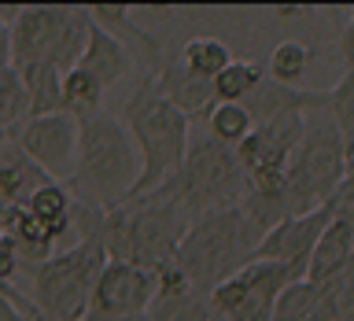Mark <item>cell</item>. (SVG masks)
Returning a JSON list of instances; mask_svg holds the SVG:
<instances>
[{"mask_svg":"<svg viewBox=\"0 0 354 321\" xmlns=\"http://www.w3.org/2000/svg\"><path fill=\"white\" fill-rule=\"evenodd\" d=\"M332 203L321 207V210H310V214H292L284 218L277 229H270L259 244V255L254 259H266V262H281L295 273V281L306 277V266H310V255H314V244L321 240V232L328 229L332 221Z\"/></svg>","mask_w":354,"mask_h":321,"instance_id":"7c38bea8","label":"cell"},{"mask_svg":"<svg viewBox=\"0 0 354 321\" xmlns=\"http://www.w3.org/2000/svg\"><path fill=\"white\" fill-rule=\"evenodd\" d=\"M259 244H262V232L243 218L240 207H229V210H218V214L196 218L188 226L174 262L177 270H185V277L192 281L199 295H210L225 277L254 262Z\"/></svg>","mask_w":354,"mask_h":321,"instance_id":"277c9868","label":"cell"},{"mask_svg":"<svg viewBox=\"0 0 354 321\" xmlns=\"http://www.w3.org/2000/svg\"><path fill=\"white\" fill-rule=\"evenodd\" d=\"M325 111L343 133V140L351 144L354 140V71H343V77L332 85V93H325Z\"/></svg>","mask_w":354,"mask_h":321,"instance_id":"83f0119b","label":"cell"},{"mask_svg":"<svg viewBox=\"0 0 354 321\" xmlns=\"http://www.w3.org/2000/svg\"><path fill=\"white\" fill-rule=\"evenodd\" d=\"M343 59H347V71H354V19H351L347 33H343Z\"/></svg>","mask_w":354,"mask_h":321,"instance_id":"1f68e13d","label":"cell"},{"mask_svg":"<svg viewBox=\"0 0 354 321\" xmlns=\"http://www.w3.org/2000/svg\"><path fill=\"white\" fill-rule=\"evenodd\" d=\"M339 321H354V318H339Z\"/></svg>","mask_w":354,"mask_h":321,"instance_id":"d590c367","label":"cell"},{"mask_svg":"<svg viewBox=\"0 0 354 321\" xmlns=\"http://www.w3.org/2000/svg\"><path fill=\"white\" fill-rule=\"evenodd\" d=\"M19 74H22V89H26L30 118L59 115L63 111V71H55L48 63H33V66H19Z\"/></svg>","mask_w":354,"mask_h":321,"instance_id":"d6986e66","label":"cell"},{"mask_svg":"<svg viewBox=\"0 0 354 321\" xmlns=\"http://www.w3.org/2000/svg\"><path fill=\"white\" fill-rule=\"evenodd\" d=\"M262 82H266V63H259V59H232L210 85H214L218 104H243Z\"/></svg>","mask_w":354,"mask_h":321,"instance_id":"44dd1931","label":"cell"},{"mask_svg":"<svg viewBox=\"0 0 354 321\" xmlns=\"http://www.w3.org/2000/svg\"><path fill=\"white\" fill-rule=\"evenodd\" d=\"M104 93L107 89L96 82L93 74H85L82 66L63 74V111L74 118H88V115H100V104H104Z\"/></svg>","mask_w":354,"mask_h":321,"instance_id":"603a6c76","label":"cell"},{"mask_svg":"<svg viewBox=\"0 0 354 321\" xmlns=\"http://www.w3.org/2000/svg\"><path fill=\"white\" fill-rule=\"evenodd\" d=\"M0 321H41V318L37 310L19 306V295L8 288V292H0Z\"/></svg>","mask_w":354,"mask_h":321,"instance_id":"f546056e","label":"cell"},{"mask_svg":"<svg viewBox=\"0 0 354 321\" xmlns=\"http://www.w3.org/2000/svg\"><path fill=\"white\" fill-rule=\"evenodd\" d=\"M155 77V89L170 100V104L181 111V115H207L210 107L218 104L214 100V85L207 82V77H199L192 74L185 63H177V59H162L159 66L151 71Z\"/></svg>","mask_w":354,"mask_h":321,"instance_id":"4fadbf2b","label":"cell"},{"mask_svg":"<svg viewBox=\"0 0 354 321\" xmlns=\"http://www.w3.org/2000/svg\"><path fill=\"white\" fill-rule=\"evenodd\" d=\"M77 66H82L85 74H93L104 89H111V85H118L122 77L129 74L133 59H129V48L115 37V33H107L104 26H96V22H93L85 55H82V63H77Z\"/></svg>","mask_w":354,"mask_h":321,"instance_id":"e0dca14e","label":"cell"},{"mask_svg":"<svg viewBox=\"0 0 354 321\" xmlns=\"http://www.w3.org/2000/svg\"><path fill=\"white\" fill-rule=\"evenodd\" d=\"M77 129L82 122L74 115H41V118H26L22 126L11 133V140L26 152L30 163H37L52 181L71 185L74 166H77Z\"/></svg>","mask_w":354,"mask_h":321,"instance_id":"30bf717a","label":"cell"},{"mask_svg":"<svg viewBox=\"0 0 354 321\" xmlns=\"http://www.w3.org/2000/svg\"><path fill=\"white\" fill-rule=\"evenodd\" d=\"M273 321H339L332 292L314 281H292L273 306Z\"/></svg>","mask_w":354,"mask_h":321,"instance_id":"2e32d148","label":"cell"},{"mask_svg":"<svg viewBox=\"0 0 354 321\" xmlns=\"http://www.w3.org/2000/svg\"><path fill=\"white\" fill-rule=\"evenodd\" d=\"M0 66H11V19L0 15Z\"/></svg>","mask_w":354,"mask_h":321,"instance_id":"4dcf8cb0","label":"cell"},{"mask_svg":"<svg viewBox=\"0 0 354 321\" xmlns=\"http://www.w3.org/2000/svg\"><path fill=\"white\" fill-rule=\"evenodd\" d=\"M351 266H354V221L343 214H332L328 229L314 244V255H310V266H306V281L328 284L347 273Z\"/></svg>","mask_w":354,"mask_h":321,"instance_id":"5bb4252c","label":"cell"},{"mask_svg":"<svg viewBox=\"0 0 354 321\" xmlns=\"http://www.w3.org/2000/svg\"><path fill=\"white\" fill-rule=\"evenodd\" d=\"M107 266L100 237L59 248L48 262L33 266V310L41 321H82L93 310L96 281Z\"/></svg>","mask_w":354,"mask_h":321,"instance_id":"52a82bcc","label":"cell"},{"mask_svg":"<svg viewBox=\"0 0 354 321\" xmlns=\"http://www.w3.org/2000/svg\"><path fill=\"white\" fill-rule=\"evenodd\" d=\"M170 196L185 207L188 218H207L218 210L240 207L243 199V170L236 163V152L218 144L207 129H192L185 152V166L177 177L166 181Z\"/></svg>","mask_w":354,"mask_h":321,"instance_id":"ba28073f","label":"cell"},{"mask_svg":"<svg viewBox=\"0 0 354 321\" xmlns=\"http://www.w3.org/2000/svg\"><path fill=\"white\" fill-rule=\"evenodd\" d=\"M77 122L82 129H77V166L71 177L74 199L100 210L126 203L140 181V152L129 129L122 126V118H111L104 111Z\"/></svg>","mask_w":354,"mask_h":321,"instance_id":"7a4b0ae2","label":"cell"},{"mask_svg":"<svg viewBox=\"0 0 354 321\" xmlns=\"http://www.w3.org/2000/svg\"><path fill=\"white\" fill-rule=\"evenodd\" d=\"M8 140H11V133H4V129H0V148H4Z\"/></svg>","mask_w":354,"mask_h":321,"instance_id":"e575fe53","label":"cell"},{"mask_svg":"<svg viewBox=\"0 0 354 321\" xmlns=\"http://www.w3.org/2000/svg\"><path fill=\"white\" fill-rule=\"evenodd\" d=\"M82 321H137V318H111V314H100V310H88Z\"/></svg>","mask_w":354,"mask_h":321,"instance_id":"d6a6232c","label":"cell"},{"mask_svg":"<svg viewBox=\"0 0 354 321\" xmlns=\"http://www.w3.org/2000/svg\"><path fill=\"white\" fill-rule=\"evenodd\" d=\"M203 118H207L203 129L218 144H225V148H232V152H236L240 144L254 133V118L248 115V107H243V104H214Z\"/></svg>","mask_w":354,"mask_h":321,"instance_id":"7402d4cb","label":"cell"},{"mask_svg":"<svg viewBox=\"0 0 354 321\" xmlns=\"http://www.w3.org/2000/svg\"><path fill=\"white\" fill-rule=\"evenodd\" d=\"M93 15L88 8L63 4H33L11 15V66L48 63L55 71H74L85 55Z\"/></svg>","mask_w":354,"mask_h":321,"instance_id":"8992f818","label":"cell"},{"mask_svg":"<svg viewBox=\"0 0 354 321\" xmlns=\"http://www.w3.org/2000/svg\"><path fill=\"white\" fill-rule=\"evenodd\" d=\"M26 118L30 104H26V89H22V74L15 66H0V129L15 133Z\"/></svg>","mask_w":354,"mask_h":321,"instance_id":"4316f807","label":"cell"},{"mask_svg":"<svg viewBox=\"0 0 354 321\" xmlns=\"http://www.w3.org/2000/svg\"><path fill=\"white\" fill-rule=\"evenodd\" d=\"M347 181V140L328 118V111H310L303 140L295 144L288 159V185H284V203L288 218L310 214V210L328 207L336 192Z\"/></svg>","mask_w":354,"mask_h":321,"instance_id":"5b68a950","label":"cell"},{"mask_svg":"<svg viewBox=\"0 0 354 321\" xmlns=\"http://www.w3.org/2000/svg\"><path fill=\"white\" fill-rule=\"evenodd\" d=\"M292 281L295 273L288 266L254 259L232 277H225L207 299L225 321H273L277 299Z\"/></svg>","mask_w":354,"mask_h":321,"instance_id":"9c48e42d","label":"cell"},{"mask_svg":"<svg viewBox=\"0 0 354 321\" xmlns=\"http://www.w3.org/2000/svg\"><path fill=\"white\" fill-rule=\"evenodd\" d=\"M122 126L129 129V137L140 152V181L129 199L148 196L155 188H162L170 177H177V170L185 166L192 122L155 89L151 74H144L140 85L126 96V104H122Z\"/></svg>","mask_w":354,"mask_h":321,"instance_id":"3957f363","label":"cell"},{"mask_svg":"<svg viewBox=\"0 0 354 321\" xmlns=\"http://www.w3.org/2000/svg\"><path fill=\"white\" fill-rule=\"evenodd\" d=\"M48 181L52 177L44 174L37 163H30L26 152H22L15 140H8L4 148H0V203L4 207H26L30 196Z\"/></svg>","mask_w":354,"mask_h":321,"instance_id":"9a60e30c","label":"cell"},{"mask_svg":"<svg viewBox=\"0 0 354 321\" xmlns=\"http://www.w3.org/2000/svg\"><path fill=\"white\" fill-rule=\"evenodd\" d=\"M88 15H93L96 26H104L107 33H115L118 41H122V33H126L129 41H137V48H140V52H148L155 63H162L159 41H155L151 33H144L137 22H133V11H129L126 4H118V8H88Z\"/></svg>","mask_w":354,"mask_h":321,"instance_id":"cb8c5ba5","label":"cell"},{"mask_svg":"<svg viewBox=\"0 0 354 321\" xmlns=\"http://www.w3.org/2000/svg\"><path fill=\"white\" fill-rule=\"evenodd\" d=\"M347 170H354V140L347 144Z\"/></svg>","mask_w":354,"mask_h":321,"instance_id":"836d02e7","label":"cell"},{"mask_svg":"<svg viewBox=\"0 0 354 321\" xmlns=\"http://www.w3.org/2000/svg\"><path fill=\"white\" fill-rule=\"evenodd\" d=\"M0 237H8L11 244H15L19 259H22V262H30V266H41V262H48L52 255H55V248H59V244H55V237H52V232L41 226L37 218L30 214L26 207H22V210H15V218L8 221V229L0 232Z\"/></svg>","mask_w":354,"mask_h":321,"instance_id":"ffe728a7","label":"cell"},{"mask_svg":"<svg viewBox=\"0 0 354 321\" xmlns=\"http://www.w3.org/2000/svg\"><path fill=\"white\" fill-rule=\"evenodd\" d=\"M306 71H310V48L303 41H281L270 52V59H266V74H270V82L288 85V89H292Z\"/></svg>","mask_w":354,"mask_h":321,"instance_id":"484cf974","label":"cell"},{"mask_svg":"<svg viewBox=\"0 0 354 321\" xmlns=\"http://www.w3.org/2000/svg\"><path fill=\"white\" fill-rule=\"evenodd\" d=\"M181 63L192 74L214 82V77L232 63V55H229V48L218 37H192V41H185V48H181Z\"/></svg>","mask_w":354,"mask_h":321,"instance_id":"d4e9b609","label":"cell"},{"mask_svg":"<svg viewBox=\"0 0 354 321\" xmlns=\"http://www.w3.org/2000/svg\"><path fill=\"white\" fill-rule=\"evenodd\" d=\"M151 303H155V273L140 270V266H133V262L107 259L104 273H100V281H96V292H93V310L111 314V318L144 321Z\"/></svg>","mask_w":354,"mask_h":321,"instance_id":"8fae6325","label":"cell"},{"mask_svg":"<svg viewBox=\"0 0 354 321\" xmlns=\"http://www.w3.org/2000/svg\"><path fill=\"white\" fill-rule=\"evenodd\" d=\"M26 210L52 232L55 244L74 237V210H77V199H74V192H71V185H63V181L41 185L37 192L30 196ZM74 244H77V237H74Z\"/></svg>","mask_w":354,"mask_h":321,"instance_id":"ac0fdd59","label":"cell"},{"mask_svg":"<svg viewBox=\"0 0 354 321\" xmlns=\"http://www.w3.org/2000/svg\"><path fill=\"white\" fill-rule=\"evenodd\" d=\"M19 266H22V259H19L15 244H11L8 237H0V292H8V288H11Z\"/></svg>","mask_w":354,"mask_h":321,"instance_id":"f1b7e54d","label":"cell"},{"mask_svg":"<svg viewBox=\"0 0 354 321\" xmlns=\"http://www.w3.org/2000/svg\"><path fill=\"white\" fill-rule=\"evenodd\" d=\"M188 226H192V218L162 185L148 196L126 199V203L104 210L100 240L107 248V259L133 262L140 270L159 273L162 266L177 259V248H181Z\"/></svg>","mask_w":354,"mask_h":321,"instance_id":"6da1fadb","label":"cell"}]
</instances>
